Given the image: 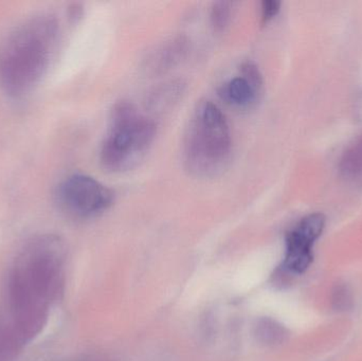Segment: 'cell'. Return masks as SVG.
I'll return each instance as SVG.
<instances>
[{
	"instance_id": "cell-11",
	"label": "cell",
	"mask_w": 362,
	"mask_h": 361,
	"mask_svg": "<svg viewBox=\"0 0 362 361\" xmlns=\"http://www.w3.org/2000/svg\"><path fill=\"white\" fill-rule=\"evenodd\" d=\"M340 172L348 179L362 177V135L354 140L342 155Z\"/></svg>"
},
{
	"instance_id": "cell-5",
	"label": "cell",
	"mask_w": 362,
	"mask_h": 361,
	"mask_svg": "<svg viewBox=\"0 0 362 361\" xmlns=\"http://www.w3.org/2000/svg\"><path fill=\"white\" fill-rule=\"evenodd\" d=\"M59 199L64 209L80 218H90L106 211L114 203L115 194L90 176H70L59 189Z\"/></svg>"
},
{
	"instance_id": "cell-12",
	"label": "cell",
	"mask_w": 362,
	"mask_h": 361,
	"mask_svg": "<svg viewBox=\"0 0 362 361\" xmlns=\"http://www.w3.org/2000/svg\"><path fill=\"white\" fill-rule=\"evenodd\" d=\"M233 2L217 1L211 8L210 20L213 29L216 32H223L230 23L232 17Z\"/></svg>"
},
{
	"instance_id": "cell-14",
	"label": "cell",
	"mask_w": 362,
	"mask_h": 361,
	"mask_svg": "<svg viewBox=\"0 0 362 361\" xmlns=\"http://www.w3.org/2000/svg\"><path fill=\"white\" fill-rule=\"evenodd\" d=\"M281 2L276 1V0H267V1L262 2L261 11H262V19L264 23L272 20L279 11H280Z\"/></svg>"
},
{
	"instance_id": "cell-13",
	"label": "cell",
	"mask_w": 362,
	"mask_h": 361,
	"mask_svg": "<svg viewBox=\"0 0 362 361\" xmlns=\"http://www.w3.org/2000/svg\"><path fill=\"white\" fill-rule=\"evenodd\" d=\"M240 74L246 78L259 93H263V76L259 67L253 61H246L240 66Z\"/></svg>"
},
{
	"instance_id": "cell-1",
	"label": "cell",
	"mask_w": 362,
	"mask_h": 361,
	"mask_svg": "<svg viewBox=\"0 0 362 361\" xmlns=\"http://www.w3.org/2000/svg\"><path fill=\"white\" fill-rule=\"evenodd\" d=\"M63 244L53 235L32 239L13 263L6 284V316L23 341L40 332L62 284Z\"/></svg>"
},
{
	"instance_id": "cell-3",
	"label": "cell",
	"mask_w": 362,
	"mask_h": 361,
	"mask_svg": "<svg viewBox=\"0 0 362 361\" xmlns=\"http://www.w3.org/2000/svg\"><path fill=\"white\" fill-rule=\"evenodd\" d=\"M231 153V133L225 114L212 102H200L185 133V167L196 177H214L228 167Z\"/></svg>"
},
{
	"instance_id": "cell-9",
	"label": "cell",
	"mask_w": 362,
	"mask_h": 361,
	"mask_svg": "<svg viewBox=\"0 0 362 361\" xmlns=\"http://www.w3.org/2000/svg\"><path fill=\"white\" fill-rule=\"evenodd\" d=\"M185 90L181 80L169 81L156 87L146 99V108L151 112H163L175 105Z\"/></svg>"
},
{
	"instance_id": "cell-6",
	"label": "cell",
	"mask_w": 362,
	"mask_h": 361,
	"mask_svg": "<svg viewBox=\"0 0 362 361\" xmlns=\"http://www.w3.org/2000/svg\"><path fill=\"white\" fill-rule=\"evenodd\" d=\"M325 227V215L310 214L302 218L286 237V252L281 265L285 276H300L312 264L313 248L322 235Z\"/></svg>"
},
{
	"instance_id": "cell-10",
	"label": "cell",
	"mask_w": 362,
	"mask_h": 361,
	"mask_svg": "<svg viewBox=\"0 0 362 361\" xmlns=\"http://www.w3.org/2000/svg\"><path fill=\"white\" fill-rule=\"evenodd\" d=\"M25 341L4 313H0V361H11Z\"/></svg>"
},
{
	"instance_id": "cell-2",
	"label": "cell",
	"mask_w": 362,
	"mask_h": 361,
	"mask_svg": "<svg viewBox=\"0 0 362 361\" xmlns=\"http://www.w3.org/2000/svg\"><path fill=\"white\" fill-rule=\"evenodd\" d=\"M57 23L50 17H35L17 28L0 46V86L12 95H25L48 69Z\"/></svg>"
},
{
	"instance_id": "cell-15",
	"label": "cell",
	"mask_w": 362,
	"mask_h": 361,
	"mask_svg": "<svg viewBox=\"0 0 362 361\" xmlns=\"http://www.w3.org/2000/svg\"><path fill=\"white\" fill-rule=\"evenodd\" d=\"M350 302L351 297L348 290L344 286L338 288L335 292V298H334V303H336L337 309H348Z\"/></svg>"
},
{
	"instance_id": "cell-4",
	"label": "cell",
	"mask_w": 362,
	"mask_h": 361,
	"mask_svg": "<svg viewBox=\"0 0 362 361\" xmlns=\"http://www.w3.org/2000/svg\"><path fill=\"white\" fill-rule=\"evenodd\" d=\"M156 133L155 121L141 114L133 103H117L110 112V131L100 153L104 169L118 173L137 167Z\"/></svg>"
},
{
	"instance_id": "cell-8",
	"label": "cell",
	"mask_w": 362,
	"mask_h": 361,
	"mask_svg": "<svg viewBox=\"0 0 362 361\" xmlns=\"http://www.w3.org/2000/svg\"><path fill=\"white\" fill-rule=\"evenodd\" d=\"M218 93L223 101L238 107H249L257 103L262 95L243 76H236L226 83Z\"/></svg>"
},
{
	"instance_id": "cell-7",
	"label": "cell",
	"mask_w": 362,
	"mask_h": 361,
	"mask_svg": "<svg viewBox=\"0 0 362 361\" xmlns=\"http://www.w3.org/2000/svg\"><path fill=\"white\" fill-rule=\"evenodd\" d=\"M189 50V40L185 36H176L151 51L144 59V69L150 74L169 71L180 63Z\"/></svg>"
}]
</instances>
